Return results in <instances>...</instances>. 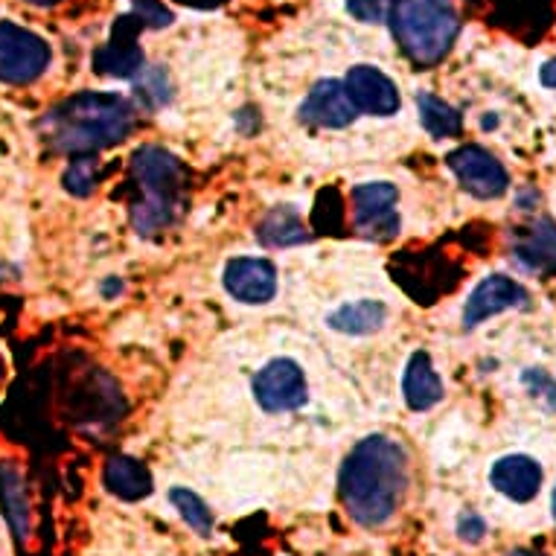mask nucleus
Returning a JSON list of instances; mask_svg holds the SVG:
<instances>
[{"instance_id": "nucleus-21", "label": "nucleus", "mask_w": 556, "mask_h": 556, "mask_svg": "<svg viewBox=\"0 0 556 556\" xmlns=\"http://www.w3.org/2000/svg\"><path fill=\"white\" fill-rule=\"evenodd\" d=\"M417 109H420V123L431 137H457L464 131V117L455 105H448L446 100H440L434 93H417Z\"/></svg>"}, {"instance_id": "nucleus-24", "label": "nucleus", "mask_w": 556, "mask_h": 556, "mask_svg": "<svg viewBox=\"0 0 556 556\" xmlns=\"http://www.w3.org/2000/svg\"><path fill=\"white\" fill-rule=\"evenodd\" d=\"M93 187H97V161H93V155L71 161L67 173H64V190L85 199V195H91Z\"/></svg>"}, {"instance_id": "nucleus-25", "label": "nucleus", "mask_w": 556, "mask_h": 556, "mask_svg": "<svg viewBox=\"0 0 556 556\" xmlns=\"http://www.w3.org/2000/svg\"><path fill=\"white\" fill-rule=\"evenodd\" d=\"M521 382L528 388L536 400H542L551 410H556V379L542 367H528L525 374H521Z\"/></svg>"}, {"instance_id": "nucleus-22", "label": "nucleus", "mask_w": 556, "mask_h": 556, "mask_svg": "<svg viewBox=\"0 0 556 556\" xmlns=\"http://www.w3.org/2000/svg\"><path fill=\"white\" fill-rule=\"evenodd\" d=\"M169 498H173V504L184 516V521H187V525H190V528L195 530L199 536H211L213 513L207 504L201 502L199 495L192 493V490H184V486H178V490H173V493H169Z\"/></svg>"}, {"instance_id": "nucleus-17", "label": "nucleus", "mask_w": 556, "mask_h": 556, "mask_svg": "<svg viewBox=\"0 0 556 556\" xmlns=\"http://www.w3.org/2000/svg\"><path fill=\"white\" fill-rule=\"evenodd\" d=\"M102 481L111 493L123 498V502H140L152 493V472L147 464H140L128 455H114L105 464Z\"/></svg>"}, {"instance_id": "nucleus-13", "label": "nucleus", "mask_w": 556, "mask_h": 556, "mask_svg": "<svg viewBox=\"0 0 556 556\" xmlns=\"http://www.w3.org/2000/svg\"><path fill=\"white\" fill-rule=\"evenodd\" d=\"M298 114L303 123L318 128H346L358 117L356 105L346 97L344 83H338V79H324L315 85Z\"/></svg>"}, {"instance_id": "nucleus-14", "label": "nucleus", "mask_w": 556, "mask_h": 556, "mask_svg": "<svg viewBox=\"0 0 556 556\" xmlns=\"http://www.w3.org/2000/svg\"><path fill=\"white\" fill-rule=\"evenodd\" d=\"M542 478H545L542 464L530 455H504L490 469V483L495 486V493L516 504L533 502L542 490Z\"/></svg>"}, {"instance_id": "nucleus-6", "label": "nucleus", "mask_w": 556, "mask_h": 556, "mask_svg": "<svg viewBox=\"0 0 556 556\" xmlns=\"http://www.w3.org/2000/svg\"><path fill=\"white\" fill-rule=\"evenodd\" d=\"M446 166L452 169L460 187L472 192L475 199H502L510 190V173L490 149L478 143H464L446 155Z\"/></svg>"}, {"instance_id": "nucleus-8", "label": "nucleus", "mask_w": 556, "mask_h": 556, "mask_svg": "<svg viewBox=\"0 0 556 556\" xmlns=\"http://www.w3.org/2000/svg\"><path fill=\"white\" fill-rule=\"evenodd\" d=\"M254 396L260 408L268 414H283V410L301 408L309 388H306V376L301 365L292 358H274L256 374L254 379Z\"/></svg>"}, {"instance_id": "nucleus-2", "label": "nucleus", "mask_w": 556, "mask_h": 556, "mask_svg": "<svg viewBox=\"0 0 556 556\" xmlns=\"http://www.w3.org/2000/svg\"><path fill=\"white\" fill-rule=\"evenodd\" d=\"M38 126L53 152L85 157L123 143L135 128V109L117 93L85 91L53 105Z\"/></svg>"}, {"instance_id": "nucleus-9", "label": "nucleus", "mask_w": 556, "mask_h": 556, "mask_svg": "<svg viewBox=\"0 0 556 556\" xmlns=\"http://www.w3.org/2000/svg\"><path fill=\"white\" fill-rule=\"evenodd\" d=\"M528 303L530 294L519 280H513L507 274H490V277H483L481 283L472 289V294L466 298L464 318L460 320H464L466 332H472L475 327H481L483 320L495 318V315H502V312L528 309Z\"/></svg>"}, {"instance_id": "nucleus-27", "label": "nucleus", "mask_w": 556, "mask_h": 556, "mask_svg": "<svg viewBox=\"0 0 556 556\" xmlns=\"http://www.w3.org/2000/svg\"><path fill=\"white\" fill-rule=\"evenodd\" d=\"M131 3H135L137 21L143 27H166V24H173V12L166 10L161 0H131Z\"/></svg>"}, {"instance_id": "nucleus-33", "label": "nucleus", "mask_w": 556, "mask_h": 556, "mask_svg": "<svg viewBox=\"0 0 556 556\" xmlns=\"http://www.w3.org/2000/svg\"><path fill=\"white\" fill-rule=\"evenodd\" d=\"M27 3H36V7H53L55 0H27Z\"/></svg>"}, {"instance_id": "nucleus-35", "label": "nucleus", "mask_w": 556, "mask_h": 556, "mask_svg": "<svg viewBox=\"0 0 556 556\" xmlns=\"http://www.w3.org/2000/svg\"><path fill=\"white\" fill-rule=\"evenodd\" d=\"M551 510H554V519H556V483H554V495H551Z\"/></svg>"}, {"instance_id": "nucleus-5", "label": "nucleus", "mask_w": 556, "mask_h": 556, "mask_svg": "<svg viewBox=\"0 0 556 556\" xmlns=\"http://www.w3.org/2000/svg\"><path fill=\"white\" fill-rule=\"evenodd\" d=\"M50 64V45L12 21H0V83L29 85Z\"/></svg>"}, {"instance_id": "nucleus-16", "label": "nucleus", "mask_w": 556, "mask_h": 556, "mask_svg": "<svg viewBox=\"0 0 556 556\" xmlns=\"http://www.w3.org/2000/svg\"><path fill=\"white\" fill-rule=\"evenodd\" d=\"M443 379L431 365V356L426 350L414 353L405 367V379H402V396L408 402L410 410H429L443 400Z\"/></svg>"}, {"instance_id": "nucleus-28", "label": "nucleus", "mask_w": 556, "mask_h": 556, "mask_svg": "<svg viewBox=\"0 0 556 556\" xmlns=\"http://www.w3.org/2000/svg\"><path fill=\"white\" fill-rule=\"evenodd\" d=\"M457 533H460V539L469 542V545H478L483 539V533H486V521H483L478 513L466 510L464 516L457 519Z\"/></svg>"}, {"instance_id": "nucleus-23", "label": "nucleus", "mask_w": 556, "mask_h": 556, "mask_svg": "<svg viewBox=\"0 0 556 556\" xmlns=\"http://www.w3.org/2000/svg\"><path fill=\"white\" fill-rule=\"evenodd\" d=\"M173 97L169 91V79L161 67H149V71H140V79H137V100L143 102L147 109H161Z\"/></svg>"}, {"instance_id": "nucleus-4", "label": "nucleus", "mask_w": 556, "mask_h": 556, "mask_svg": "<svg viewBox=\"0 0 556 556\" xmlns=\"http://www.w3.org/2000/svg\"><path fill=\"white\" fill-rule=\"evenodd\" d=\"M391 21L402 50L420 67L443 62L460 36V18L452 0H396Z\"/></svg>"}, {"instance_id": "nucleus-18", "label": "nucleus", "mask_w": 556, "mask_h": 556, "mask_svg": "<svg viewBox=\"0 0 556 556\" xmlns=\"http://www.w3.org/2000/svg\"><path fill=\"white\" fill-rule=\"evenodd\" d=\"M0 507L18 542L29 536V498L24 475L12 464H0Z\"/></svg>"}, {"instance_id": "nucleus-32", "label": "nucleus", "mask_w": 556, "mask_h": 556, "mask_svg": "<svg viewBox=\"0 0 556 556\" xmlns=\"http://www.w3.org/2000/svg\"><path fill=\"white\" fill-rule=\"evenodd\" d=\"M507 556H545V554H536V551H513Z\"/></svg>"}, {"instance_id": "nucleus-26", "label": "nucleus", "mask_w": 556, "mask_h": 556, "mask_svg": "<svg viewBox=\"0 0 556 556\" xmlns=\"http://www.w3.org/2000/svg\"><path fill=\"white\" fill-rule=\"evenodd\" d=\"M344 3L353 18L365 21V24H382L391 15L396 0H344Z\"/></svg>"}, {"instance_id": "nucleus-3", "label": "nucleus", "mask_w": 556, "mask_h": 556, "mask_svg": "<svg viewBox=\"0 0 556 556\" xmlns=\"http://www.w3.org/2000/svg\"><path fill=\"white\" fill-rule=\"evenodd\" d=\"M131 175L143 192L131 204V228L137 237H155L175 222L181 190L187 184V169L166 149L140 147L131 155Z\"/></svg>"}, {"instance_id": "nucleus-31", "label": "nucleus", "mask_w": 556, "mask_h": 556, "mask_svg": "<svg viewBox=\"0 0 556 556\" xmlns=\"http://www.w3.org/2000/svg\"><path fill=\"white\" fill-rule=\"evenodd\" d=\"M119 289H123V283H119V280H111V283L105 286V294H111V292H119Z\"/></svg>"}, {"instance_id": "nucleus-29", "label": "nucleus", "mask_w": 556, "mask_h": 556, "mask_svg": "<svg viewBox=\"0 0 556 556\" xmlns=\"http://www.w3.org/2000/svg\"><path fill=\"white\" fill-rule=\"evenodd\" d=\"M539 83L545 85L547 91H556V59H547V62L539 67Z\"/></svg>"}, {"instance_id": "nucleus-11", "label": "nucleus", "mask_w": 556, "mask_h": 556, "mask_svg": "<svg viewBox=\"0 0 556 556\" xmlns=\"http://www.w3.org/2000/svg\"><path fill=\"white\" fill-rule=\"evenodd\" d=\"M513 260L536 277H556V222L539 216L513 230Z\"/></svg>"}, {"instance_id": "nucleus-19", "label": "nucleus", "mask_w": 556, "mask_h": 556, "mask_svg": "<svg viewBox=\"0 0 556 556\" xmlns=\"http://www.w3.org/2000/svg\"><path fill=\"white\" fill-rule=\"evenodd\" d=\"M256 237H260V242H263L265 248H294L303 245V242H309L312 233L309 228L303 225L301 213L294 211L292 204H280V207H274V211L260 222Z\"/></svg>"}, {"instance_id": "nucleus-12", "label": "nucleus", "mask_w": 556, "mask_h": 556, "mask_svg": "<svg viewBox=\"0 0 556 556\" xmlns=\"http://www.w3.org/2000/svg\"><path fill=\"white\" fill-rule=\"evenodd\" d=\"M225 289L233 301L260 306L277 294V271L268 260L260 256H237L225 265Z\"/></svg>"}, {"instance_id": "nucleus-7", "label": "nucleus", "mask_w": 556, "mask_h": 556, "mask_svg": "<svg viewBox=\"0 0 556 556\" xmlns=\"http://www.w3.org/2000/svg\"><path fill=\"white\" fill-rule=\"evenodd\" d=\"M400 192L388 181L358 184L353 190V225L358 237L388 242L400 233V213H396Z\"/></svg>"}, {"instance_id": "nucleus-10", "label": "nucleus", "mask_w": 556, "mask_h": 556, "mask_svg": "<svg viewBox=\"0 0 556 556\" xmlns=\"http://www.w3.org/2000/svg\"><path fill=\"white\" fill-rule=\"evenodd\" d=\"M344 88L346 97L356 105V111H367L374 117H391L402 105L400 88L393 85L391 76H384L374 64H356V67H350Z\"/></svg>"}, {"instance_id": "nucleus-30", "label": "nucleus", "mask_w": 556, "mask_h": 556, "mask_svg": "<svg viewBox=\"0 0 556 556\" xmlns=\"http://www.w3.org/2000/svg\"><path fill=\"white\" fill-rule=\"evenodd\" d=\"M516 204H519V211H533L539 204V192L536 190H519L516 195Z\"/></svg>"}, {"instance_id": "nucleus-1", "label": "nucleus", "mask_w": 556, "mask_h": 556, "mask_svg": "<svg viewBox=\"0 0 556 556\" xmlns=\"http://www.w3.org/2000/svg\"><path fill=\"white\" fill-rule=\"evenodd\" d=\"M341 502L362 528L391 519L408 490V455L396 440L370 434L341 466Z\"/></svg>"}, {"instance_id": "nucleus-20", "label": "nucleus", "mask_w": 556, "mask_h": 556, "mask_svg": "<svg viewBox=\"0 0 556 556\" xmlns=\"http://www.w3.org/2000/svg\"><path fill=\"white\" fill-rule=\"evenodd\" d=\"M388 320V309L384 303L379 301H356L338 306L332 315L327 318L329 329L336 332H344V336H370V332H379Z\"/></svg>"}, {"instance_id": "nucleus-34", "label": "nucleus", "mask_w": 556, "mask_h": 556, "mask_svg": "<svg viewBox=\"0 0 556 556\" xmlns=\"http://www.w3.org/2000/svg\"><path fill=\"white\" fill-rule=\"evenodd\" d=\"M3 376H7V362H3V356H0V382H3Z\"/></svg>"}, {"instance_id": "nucleus-15", "label": "nucleus", "mask_w": 556, "mask_h": 556, "mask_svg": "<svg viewBox=\"0 0 556 556\" xmlns=\"http://www.w3.org/2000/svg\"><path fill=\"white\" fill-rule=\"evenodd\" d=\"M137 27H143V24H140V21L126 24V18H123L114 41H109V45L97 50V55H93V67H97L100 74L117 76V79H131L137 71H143V50L135 45Z\"/></svg>"}]
</instances>
